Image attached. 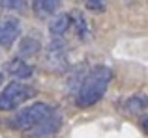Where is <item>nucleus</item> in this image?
<instances>
[{"label":"nucleus","mask_w":148,"mask_h":138,"mask_svg":"<svg viewBox=\"0 0 148 138\" xmlns=\"http://www.w3.org/2000/svg\"><path fill=\"white\" fill-rule=\"evenodd\" d=\"M21 37V22L15 17L0 19V47L10 49Z\"/></svg>","instance_id":"obj_6"},{"label":"nucleus","mask_w":148,"mask_h":138,"mask_svg":"<svg viewBox=\"0 0 148 138\" xmlns=\"http://www.w3.org/2000/svg\"><path fill=\"white\" fill-rule=\"evenodd\" d=\"M71 28V19L69 13H56L49 22V34L51 39H64V36Z\"/></svg>","instance_id":"obj_8"},{"label":"nucleus","mask_w":148,"mask_h":138,"mask_svg":"<svg viewBox=\"0 0 148 138\" xmlns=\"http://www.w3.org/2000/svg\"><path fill=\"white\" fill-rule=\"evenodd\" d=\"M4 69H6V71L10 73L11 76H15V78H21V80L30 78V76H32V73H34V67L30 66L26 60L19 58V56H17V58H13V60H10V62H6Z\"/></svg>","instance_id":"obj_9"},{"label":"nucleus","mask_w":148,"mask_h":138,"mask_svg":"<svg viewBox=\"0 0 148 138\" xmlns=\"http://www.w3.org/2000/svg\"><path fill=\"white\" fill-rule=\"evenodd\" d=\"M40 51H41V41L34 36L23 37L21 43H19V58H23V60L34 58L36 54H40Z\"/></svg>","instance_id":"obj_10"},{"label":"nucleus","mask_w":148,"mask_h":138,"mask_svg":"<svg viewBox=\"0 0 148 138\" xmlns=\"http://www.w3.org/2000/svg\"><path fill=\"white\" fill-rule=\"evenodd\" d=\"M2 82H4V76H2V73H0V86H2Z\"/></svg>","instance_id":"obj_17"},{"label":"nucleus","mask_w":148,"mask_h":138,"mask_svg":"<svg viewBox=\"0 0 148 138\" xmlns=\"http://www.w3.org/2000/svg\"><path fill=\"white\" fill-rule=\"evenodd\" d=\"M53 110L54 108L51 105H47V103H34V105H28L26 108L19 110L10 120V127L13 129V131L26 133L32 127H36L41 120H45Z\"/></svg>","instance_id":"obj_2"},{"label":"nucleus","mask_w":148,"mask_h":138,"mask_svg":"<svg viewBox=\"0 0 148 138\" xmlns=\"http://www.w3.org/2000/svg\"><path fill=\"white\" fill-rule=\"evenodd\" d=\"M60 127H62V114L54 108L45 120H41L36 127H32L30 131L23 133V135L28 138H51L60 131Z\"/></svg>","instance_id":"obj_5"},{"label":"nucleus","mask_w":148,"mask_h":138,"mask_svg":"<svg viewBox=\"0 0 148 138\" xmlns=\"http://www.w3.org/2000/svg\"><path fill=\"white\" fill-rule=\"evenodd\" d=\"M148 110V97L146 95H133L127 97L124 103V112L130 116H139V114L146 112Z\"/></svg>","instance_id":"obj_12"},{"label":"nucleus","mask_w":148,"mask_h":138,"mask_svg":"<svg viewBox=\"0 0 148 138\" xmlns=\"http://www.w3.org/2000/svg\"><path fill=\"white\" fill-rule=\"evenodd\" d=\"M60 7H62V0H32L34 17L40 19V21L54 17L60 11Z\"/></svg>","instance_id":"obj_7"},{"label":"nucleus","mask_w":148,"mask_h":138,"mask_svg":"<svg viewBox=\"0 0 148 138\" xmlns=\"http://www.w3.org/2000/svg\"><path fill=\"white\" fill-rule=\"evenodd\" d=\"M36 95V90L32 86H26L23 82H10L4 91L0 93V110L8 112V110H15L19 105L26 103L28 99H32Z\"/></svg>","instance_id":"obj_3"},{"label":"nucleus","mask_w":148,"mask_h":138,"mask_svg":"<svg viewBox=\"0 0 148 138\" xmlns=\"http://www.w3.org/2000/svg\"><path fill=\"white\" fill-rule=\"evenodd\" d=\"M69 19H71V28L75 30L77 37L81 41H86L90 37V28H88V22H86V17L83 15V11L79 9H73L69 13Z\"/></svg>","instance_id":"obj_11"},{"label":"nucleus","mask_w":148,"mask_h":138,"mask_svg":"<svg viewBox=\"0 0 148 138\" xmlns=\"http://www.w3.org/2000/svg\"><path fill=\"white\" fill-rule=\"evenodd\" d=\"M45 64L54 73H64L69 67L64 39H51L47 51H45Z\"/></svg>","instance_id":"obj_4"},{"label":"nucleus","mask_w":148,"mask_h":138,"mask_svg":"<svg viewBox=\"0 0 148 138\" xmlns=\"http://www.w3.org/2000/svg\"><path fill=\"white\" fill-rule=\"evenodd\" d=\"M26 6V0H0V7L8 11H23Z\"/></svg>","instance_id":"obj_14"},{"label":"nucleus","mask_w":148,"mask_h":138,"mask_svg":"<svg viewBox=\"0 0 148 138\" xmlns=\"http://www.w3.org/2000/svg\"><path fill=\"white\" fill-rule=\"evenodd\" d=\"M112 80V71L105 66H96L90 71H86L83 82H81L79 90H77V106L81 108H88L94 106L103 99L107 93V88Z\"/></svg>","instance_id":"obj_1"},{"label":"nucleus","mask_w":148,"mask_h":138,"mask_svg":"<svg viewBox=\"0 0 148 138\" xmlns=\"http://www.w3.org/2000/svg\"><path fill=\"white\" fill-rule=\"evenodd\" d=\"M143 129L148 133V118H145V121H143Z\"/></svg>","instance_id":"obj_16"},{"label":"nucleus","mask_w":148,"mask_h":138,"mask_svg":"<svg viewBox=\"0 0 148 138\" xmlns=\"http://www.w3.org/2000/svg\"><path fill=\"white\" fill-rule=\"evenodd\" d=\"M86 7H90V9H103V4H101V0H86Z\"/></svg>","instance_id":"obj_15"},{"label":"nucleus","mask_w":148,"mask_h":138,"mask_svg":"<svg viewBox=\"0 0 148 138\" xmlns=\"http://www.w3.org/2000/svg\"><path fill=\"white\" fill-rule=\"evenodd\" d=\"M84 75H86V69H83V67H77L75 71H71V76H69V80H68V90H69V93H77V90H79V86H81V82H83V78H84Z\"/></svg>","instance_id":"obj_13"}]
</instances>
